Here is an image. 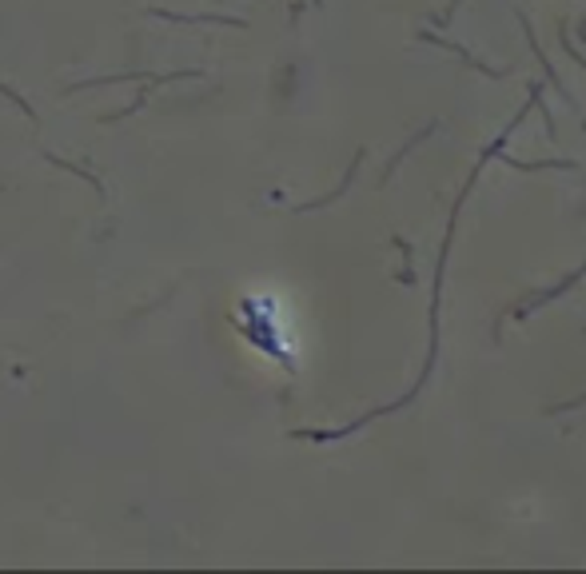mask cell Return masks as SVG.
Listing matches in <instances>:
<instances>
[{"label":"cell","mask_w":586,"mask_h":574,"mask_svg":"<svg viewBox=\"0 0 586 574\" xmlns=\"http://www.w3.org/2000/svg\"><path fill=\"white\" fill-rule=\"evenodd\" d=\"M0 92H4V96L13 100V104H16V108H20V112H25L28 120L37 124V108H32V104H28V100H25V96H16V92H13V88H8V84H0Z\"/></svg>","instance_id":"6da1fadb"}]
</instances>
